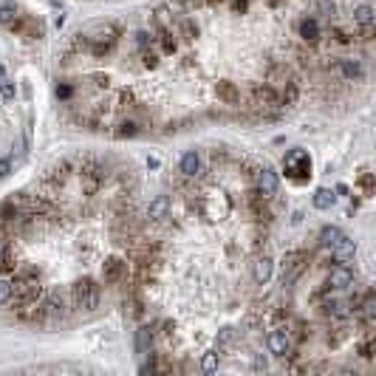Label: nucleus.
Wrapping results in <instances>:
<instances>
[{
    "label": "nucleus",
    "instance_id": "9b49d317",
    "mask_svg": "<svg viewBox=\"0 0 376 376\" xmlns=\"http://www.w3.org/2000/svg\"><path fill=\"white\" fill-rule=\"evenodd\" d=\"M122 274H125V261H122V257H108V261H105V266H102L105 283H116Z\"/></svg>",
    "mask_w": 376,
    "mask_h": 376
},
{
    "label": "nucleus",
    "instance_id": "2eb2a0df",
    "mask_svg": "<svg viewBox=\"0 0 376 376\" xmlns=\"http://www.w3.org/2000/svg\"><path fill=\"white\" fill-rule=\"evenodd\" d=\"M340 71H342V77H345V79H362L365 77V68H362V62H359V60H342Z\"/></svg>",
    "mask_w": 376,
    "mask_h": 376
},
{
    "label": "nucleus",
    "instance_id": "dca6fc26",
    "mask_svg": "<svg viewBox=\"0 0 376 376\" xmlns=\"http://www.w3.org/2000/svg\"><path fill=\"white\" fill-rule=\"evenodd\" d=\"M150 345H153V334H150V328H139V331H136V354L147 357V354H150Z\"/></svg>",
    "mask_w": 376,
    "mask_h": 376
},
{
    "label": "nucleus",
    "instance_id": "a211bd4d",
    "mask_svg": "<svg viewBox=\"0 0 376 376\" xmlns=\"http://www.w3.org/2000/svg\"><path fill=\"white\" fill-rule=\"evenodd\" d=\"M342 235H345V232H342L340 226H322V232H320V243H322V246H328V249H331V246H334L337 241H340Z\"/></svg>",
    "mask_w": 376,
    "mask_h": 376
},
{
    "label": "nucleus",
    "instance_id": "6e6552de",
    "mask_svg": "<svg viewBox=\"0 0 376 376\" xmlns=\"http://www.w3.org/2000/svg\"><path fill=\"white\" fill-rule=\"evenodd\" d=\"M266 345H269V354H272V357H286L289 348H291L289 334L286 331H272L269 334V340H266Z\"/></svg>",
    "mask_w": 376,
    "mask_h": 376
},
{
    "label": "nucleus",
    "instance_id": "7ed1b4c3",
    "mask_svg": "<svg viewBox=\"0 0 376 376\" xmlns=\"http://www.w3.org/2000/svg\"><path fill=\"white\" fill-rule=\"evenodd\" d=\"M88 43V49H91V54H97V57H105V54H110V49L116 45V29H102L99 34H93V37H88L85 40Z\"/></svg>",
    "mask_w": 376,
    "mask_h": 376
},
{
    "label": "nucleus",
    "instance_id": "f257e3e1",
    "mask_svg": "<svg viewBox=\"0 0 376 376\" xmlns=\"http://www.w3.org/2000/svg\"><path fill=\"white\" fill-rule=\"evenodd\" d=\"M74 303H77V309L82 311H93L99 306V286L97 280L91 277H82L74 283Z\"/></svg>",
    "mask_w": 376,
    "mask_h": 376
},
{
    "label": "nucleus",
    "instance_id": "423d86ee",
    "mask_svg": "<svg viewBox=\"0 0 376 376\" xmlns=\"http://www.w3.org/2000/svg\"><path fill=\"white\" fill-rule=\"evenodd\" d=\"M351 283H354V272L345 263H340V266H334L331 272H328V286H331V289H348Z\"/></svg>",
    "mask_w": 376,
    "mask_h": 376
},
{
    "label": "nucleus",
    "instance_id": "7c9ffc66",
    "mask_svg": "<svg viewBox=\"0 0 376 376\" xmlns=\"http://www.w3.org/2000/svg\"><path fill=\"white\" fill-rule=\"evenodd\" d=\"M181 31L187 40H193V37H198V26L193 23V20H181Z\"/></svg>",
    "mask_w": 376,
    "mask_h": 376
},
{
    "label": "nucleus",
    "instance_id": "bb28decb",
    "mask_svg": "<svg viewBox=\"0 0 376 376\" xmlns=\"http://www.w3.org/2000/svg\"><path fill=\"white\" fill-rule=\"evenodd\" d=\"M297 97H300L297 85H294V82H286V91H283V97H280V102H286V105H294V102H297Z\"/></svg>",
    "mask_w": 376,
    "mask_h": 376
},
{
    "label": "nucleus",
    "instance_id": "f3484780",
    "mask_svg": "<svg viewBox=\"0 0 376 376\" xmlns=\"http://www.w3.org/2000/svg\"><path fill=\"white\" fill-rule=\"evenodd\" d=\"M218 99H224L226 105H235L241 102V93H238V88L232 82H218Z\"/></svg>",
    "mask_w": 376,
    "mask_h": 376
},
{
    "label": "nucleus",
    "instance_id": "c9c22d12",
    "mask_svg": "<svg viewBox=\"0 0 376 376\" xmlns=\"http://www.w3.org/2000/svg\"><path fill=\"white\" fill-rule=\"evenodd\" d=\"M269 365H266V359L263 357H255V370H266Z\"/></svg>",
    "mask_w": 376,
    "mask_h": 376
},
{
    "label": "nucleus",
    "instance_id": "2f4dec72",
    "mask_svg": "<svg viewBox=\"0 0 376 376\" xmlns=\"http://www.w3.org/2000/svg\"><path fill=\"white\" fill-rule=\"evenodd\" d=\"M136 45H139L142 51L150 49V34H147V31H136Z\"/></svg>",
    "mask_w": 376,
    "mask_h": 376
},
{
    "label": "nucleus",
    "instance_id": "f03ea898",
    "mask_svg": "<svg viewBox=\"0 0 376 376\" xmlns=\"http://www.w3.org/2000/svg\"><path fill=\"white\" fill-rule=\"evenodd\" d=\"M283 167L291 178H306L311 173V158H309V153H303V150H291L289 156L283 158Z\"/></svg>",
    "mask_w": 376,
    "mask_h": 376
},
{
    "label": "nucleus",
    "instance_id": "f704fd0d",
    "mask_svg": "<svg viewBox=\"0 0 376 376\" xmlns=\"http://www.w3.org/2000/svg\"><path fill=\"white\" fill-rule=\"evenodd\" d=\"M9 173H12V164H9V158H0V178H6Z\"/></svg>",
    "mask_w": 376,
    "mask_h": 376
},
{
    "label": "nucleus",
    "instance_id": "f8f14e48",
    "mask_svg": "<svg viewBox=\"0 0 376 376\" xmlns=\"http://www.w3.org/2000/svg\"><path fill=\"white\" fill-rule=\"evenodd\" d=\"M255 97H257V102L266 105V108H277V105H283V102H280V93L274 91L272 85H257L255 88Z\"/></svg>",
    "mask_w": 376,
    "mask_h": 376
},
{
    "label": "nucleus",
    "instance_id": "0eeeda50",
    "mask_svg": "<svg viewBox=\"0 0 376 376\" xmlns=\"http://www.w3.org/2000/svg\"><path fill=\"white\" fill-rule=\"evenodd\" d=\"M331 255L337 257V263H348L354 255H357V243H354L348 235H342L340 241H337V243L331 246Z\"/></svg>",
    "mask_w": 376,
    "mask_h": 376
},
{
    "label": "nucleus",
    "instance_id": "5701e85b",
    "mask_svg": "<svg viewBox=\"0 0 376 376\" xmlns=\"http://www.w3.org/2000/svg\"><path fill=\"white\" fill-rule=\"evenodd\" d=\"M201 370H204V373H215V370H218V354L206 351L204 357H201Z\"/></svg>",
    "mask_w": 376,
    "mask_h": 376
},
{
    "label": "nucleus",
    "instance_id": "c85d7f7f",
    "mask_svg": "<svg viewBox=\"0 0 376 376\" xmlns=\"http://www.w3.org/2000/svg\"><path fill=\"white\" fill-rule=\"evenodd\" d=\"M0 97L6 99V102H12V99L17 97V88H14V82H0Z\"/></svg>",
    "mask_w": 376,
    "mask_h": 376
},
{
    "label": "nucleus",
    "instance_id": "39448f33",
    "mask_svg": "<svg viewBox=\"0 0 376 376\" xmlns=\"http://www.w3.org/2000/svg\"><path fill=\"white\" fill-rule=\"evenodd\" d=\"M277 187H280V178L272 167L257 170V195H261V198H272V195L277 193Z\"/></svg>",
    "mask_w": 376,
    "mask_h": 376
},
{
    "label": "nucleus",
    "instance_id": "4c0bfd02",
    "mask_svg": "<svg viewBox=\"0 0 376 376\" xmlns=\"http://www.w3.org/2000/svg\"><path fill=\"white\" fill-rule=\"evenodd\" d=\"M54 26H57V29H62V26H65V14H57V17H54Z\"/></svg>",
    "mask_w": 376,
    "mask_h": 376
},
{
    "label": "nucleus",
    "instance_id": "ea45409f",
    "mask_svg": "<svg viewBox=\"0 0 376 376\" xmlns=\"http://www.w3.org/2000/svg\"><path fill=\"white\" fill-rule=\"evenodd\" d=\"M277 3H280V0H269V6H277Z\"/></svg>",
    "mask_w": 376,
    "mask_h": 376
},
{
    "label": "nucleus",
    "instance_id": "a19ab883",
    "mask_svg": "<svg viewBox=\"0 0 376 376\" xmlns=\"http://www.w3.org/2000/svg\"><path fill=\"white\" fill-rule=\"evenodd\" d=\"M184 3H201V0H184Z\"/></svg>",
    "mask_w": 376,
    "mask_h": 376
},
{
    "label": "nucleus",
    "instance_id": "1a4fd4ad",
    "mask_svg": "<svg viewBox=\"0 0 376 376\" xmlns=\"http://www.w3.org/2000/svg\"><path fill=\"white\" fill-rule=\"evenodd\" d=\"M272 269H274V263H272V257H257L255 261V266H252V277H255V283L257 286H266L269 280H272Z\"/></svg>",
    "mask_w": 376,
    "mask_h": 376
},
{
    "label": "nucleus",
    "instance_id": "a878e982",
    "mask_svg": "<svg viewBox=\"0 0 376 376\" xmlns=\"http://www.w3.org/2000/svg\"><path fill=\"white\" fill-rule=\"evenodd\" d=\"M158 43H161L164 54H173V51H176V40H173L170 31H161V29H158Z\"/></svg>",
    "mask_w": 376,
    "mask_h": 376
},
{
    "label": "nucleus",
    "instance_id": "473e14b6",
    "mask_svg": "<svg viewBox=\"0 0 376 376\" xmlns=\"http://www.w3.org/2000/svg\"><path fill=\"white\" fill-rule=\"evenodd\" d=\"M359 184H362L365 187V193H373V176H370V173H362V178H359Z\"/></svg>",
    "mask_w": 376,
    "mask_h": 376
},
{
    "label": "nucleus",
    "instance_id": "4468645a",
    "mask_svg": "<svg viewBox=\"0 0 376 376\" xmlns=\"http://www.w3.org/2000/svg\"><path fill=\"white\" fill-rule=\"evenodd\" d=\"M300 37L309 40V43H317V40H320V23H317L314 17H306L303 23H300Z\"/></svg>",
    "mask_w": 376,
    "mask_h": 376
},
{
    "label": "nucleus",
    "instance_id": "e433bc0d",
    "mask_svg": "<svg viewBox=\"0 0 376 376\" xmlns=\"http://www.w3.org/2000/svg\"><path fill=\"white\" fill-rule=\"evenodd\" d=\"M158 164H161V161H158V158H147V167H150V170H158Z\"/></svg>",
    "mask_w": 376,
    "mask_h": 376
},
{
    "label": "nucleus",
    "instance_id": "cd10ccee",
    "mask_svg": "<svg viewBox=\"0 0 376 376\" xmlns=\"http://www.w3.org/2000/svg\"><path fill=\"white\" fill-rule=\"evenodd\" d=\"M12 291H14V283H9V280H0V306L12 303Z\"/></svg>",
    "mask_w": 376,
    "mask_h": 376
},
{
    "label": "nucleus",
    "instance_id": "6ab92c4d",
    "mask_svg": "<svg viewBox=\"0 0 376 376\" xmlns=\"http://www.w3.org/2000/svg\"><path fill=\"white\" fill-rule=\"evenodd\" d=\"M153 20H156V29H161V31H170V26H173V14L167 6H158L153 12Z\"/></svg>",
    "mask_w": 376,
    "mask_h": 376
},
{
    "label": "nucleus",
    "instance_id": "ddd939ff",
    "mask_svg": "<svg viewBox=\"0 0 376 376\" xmlns=\"http://www.w3.org/2000/svg\"><path fill=\"white\" fill-rule=\"evenodd\" d=\"M181 173H184V176H190V178L201 173V156H198V150L184 153V158H181Z\"/></svg>",
    "mask_w": 376,
    "mask_h": 376
},
{
    "label": "nucleus",
    "instance_id": "9d476101",
    "mask_svg": "<svg viewBox=\"0 0 376 376\" xmlns=\"http://www.w3.org/2000/svg\"><path fill=\"white\" fill-rule=\"evenodd\" d=\"M167 213H170V198L167 195H156L150 201V206H147V218L150 221H164Z\"/></svg>",
    "mask_w": 376,
    "mask_h": 376
},
{
    "label": "nucleus",
    "instance_id": "393cba45",
    "mask_svg": "<svg viewBox=\"0 0 376 376\" xmlns=\"http://www.w3.org/2000/svg\"><path fill=\"white\" fill-rule=\"evenodd\" d=\"M17 17H20V14H17V9H14L12 3H3V6H0V23H3V26H12Z\"/></svg>",
    "mask_w": 376,
    "mask_h": 376
},
{
    "label": "nucleus",
    "instance_id": "58836bf2",
    "mask_svg": "<svg viewBox=\"0 0 376 376\" xmlns=\"http://www.w3.org/2000/svg\"><path fill=\"white\" fill-rule=\"evenodd\" d=\"M235 9H238V12H243V9H246V0H235Z\"/></svg>",
    "mask_w": 376,
    "mask_h": 376
},
{
    "label": "nucleus",
    "instance_id": "c756f323",
    "mask_svg": "<svg viewBox=\"0 0 376 376\" xmlns=\"http://www.w3.org/2000/svg\"><path fill=\"white\" fill-rule=\"evenodd\" d=\"M136 133H139V130H136V125H133V122H122V125H119V130H116V136H119V139H125V136L130 139V136H136Z\"/></svg>",
    "mask_w": 376,
    "mask_h": 376
},
{
    "label": "nucleus",
    "instance_id": "20e7f679",
    "mask_svg": "<svg viewBox=\"0 0 376 376\" xmlns=\"http://www.w3.org/2000/svg\"><path fill=\"white\" fill-rule=\"evenodd\" d=\"M303 261H306L303 252H289V255H286V261H283V286H291L300 277V272L306 269Z\"/></svg>",
    "mask_w": 376,
    "mask_h": 376
},
{
    "label": "nucleus",
    "instance_id": "b1692460",
    "mask_svg": "<svg viewBox=\"0 0 376 376\" xmlns=\"http://www.w3.org/2000/svg\"><path fill=\"white\" fill-rule=\"evenodd\" d=\"M14 269H17V261H14L12 249H3L0 252V272L6 274V272H14Z\"/></svg>",
    "mask_w": 376,
    "mask_h": 376
},
{
    "label": "nucleus",
    "instance_id": "79ce46f5",
    "mask_svg": "<svg viewBox=\"0 0 376 376\" xmlns=\"http://www.w3.org/2000/svg\"><path fill=\"white\" fill-rule=\"evenodd\" d=\"M213 3H215V0H213Z\"/></svg>",
    "mask_w": 376,
    "mask_h": 376
},
{
    "label": "nucleus",
    "instance_id": "aec40b11",
    "mask_svg": "<svg viewBox=\"0 0 376 376\" xmlns=\"http://www.w3.org/2000/svg\"><path fill=\"white\" fill-rule=\"evenodd\" d=\"M334 201H337V195H334L331 190H325V187L314 193V206H317V209H331Z\"/></svg>",
    "mask_w": 376,
    "mask_h": 376
},
{
    "label": "nucleus",
    "instance_id": "4be33fe9",
    "mask_svg": "<svg viewBox=\"0 0 376 376\" xmlns=\"http://www.w3.org/2000/svg\"><path fill=\"white\" fill-rule=\"evenodd\" d=\"M359 314L365 317V322H373V314H376V300H373V294H368V297L362 300V306H359Z\"/></svg>",
    "mask_w": 376,
    "mask_h": 376
},
{
    "label": "nucleus",
    "instance_id": "412c9836",
    "mask_svg": "<svg viewBox=\"0 0 376 376\" xmlns=\"http://www.w3.org/2000/svg\"><path fill=\"white\" fill-rule=\"evenodd\" d=\"M354 23L362 26V29L373 26V9H370V6H359L357 12H354Z\"/></svg>",
    "mask_w": 376,
    "mask_h": 376
},
{
    "label": "nucleus",
    "instance_id": "72a5a7b5",
    "mask_svg": "<svg viewBox=\"0 0 376 376\" xmlns=\"http://www.w3.org/2000/svg\"><path fill=\"white\" fill-rule=\"evenodd\" d=\"M57 97H60L62 102H68V99L74 97V88L71 85H60V88H57Z\"/></svg>",
    "mask_w": 376,
    "mask_h": 376
}]
</instances>
